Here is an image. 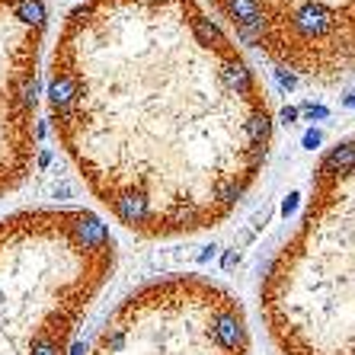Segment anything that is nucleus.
<instances>
[{
  "label": "nucleus",
  "instance_id": "obj_1",
  "mask_svg": "<svg viewBox=\"0 0 355 355\" xmlns=\"http://www.w3.org/2000/svg\"><path fill=\"white\" fill-rule=\"evenodd\" d=\"M49 116L90 196L150 240L234 215L272 148V109L202 0H83L49 61Z\"/></svg>",
  "mask_w": 355,
  "mask_h": 355
},
{
  "label": "nucleus",
  "instance_id": "obj_2",
  "mask_svg": "<svg viewBox=\"0 0 355 355\" xmlns=\"http://www.w3.org/2000/svg\"><path fill=\"white\" fill-rule=\"evenodd\" d=\"M259 314L279 355H355V135L317 166L259 282Z\"/></svg>",
  "mask_w": 355,
  "mask_h": 355
},
{
  "label": "nucleus",
  "instance_id": "obj_3",
  "mask_svg": "<svg viewBox=\"0 0 355 355\" xmlns=\"http://www.w3.org/2000/svg\"><path fill=\"white\" fill-rule=\"evenodd\" d=\"M112 269L116 237L90 208L0 218V355H71Z\"/></svg>",
  "mask_w": 355,
  "mask_h": 355
},
{
  "label": "nucleus",
  "instance_id": "obj_4",
  "mask_svg": "<svg viewBox=\"0 0 355 355\" xmlns=\"http://www.w3.org/2000/svg\"><path fill=\"white\" fill-rule=\"evenodd\" d=\"M87 355H250L247 311L205 275H166L128 291Z\"/></svg>",
  "mask_w": 355,
  "mask_h": 355
},
{
  "label": "nucleus",
  "instance_id": "obj_5",
  "mask_svg": "<svg viewBox=\"0 0 355 355\" xmlns=\"http://www.w3.org/2000/svg\"><path fill=\"white\" fill-rule=\"evenodd\" d=\"M237 42L314 87L355 77V0H208Z\"/></svg>",
  "mask_w": 355,
  "mask_h": 355
},
{
  "label": "nucleus",
  "instance_id": "obj_6",
  "mask_svg": "<svg viewBox=\"0 0 355 355\" xmlns=\"http://www.w3.org/2000/svg\"><path fill=\"white\" fill-rule=\"evenodd\" d=\"M45 0H0V202L23 186L39 157Z\"/></svg>",
  "mask_w": 355,
  "mask_h": 355
}]
</instances>
